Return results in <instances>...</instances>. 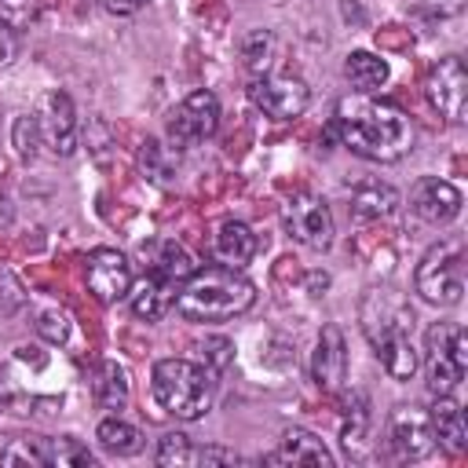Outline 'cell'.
<instances>
[{
    "mask_svg": "<svg viewBox=\"0 0 468 468\" xmlns=\"http://www.w3.org/2000/svg\"><path fill=\"white\" fill-rule=\"evenodd\" d=\"M256 303V285L238 267H194L176 292V311L186 322H230Z\"/></svg>",
    "mask_w": 468,
    "mask_h": 468,
    "instance_id": "2",
    "label": "cell"
},
{
    "mask_svg": "<svg viewBox=\"0 0 468 468\" xmlns=\"http://www.w3.org/2000/svg\"><path fill=\"white\" fill-rule=\"evenodd\" d=\"M95 439H99V446H102L106 453H113V457H135V453L143 450V431H139L135 424L121 420V417L99 420Z\"/></svg>",
    "mask_w": 468,
    "mask_h": 468,
    "instance_id": "24",
    "label": "cell"
},
{
    "mask_svg": "<svg viewBox=\"0 0 468 468\" xmlns=\"http://www.w3.org/2000/svg\"><path fill=\"white\" fill-rule=\"evenodd\" d=\"M15 51H18V33H15V29H7V26L0 22V62H7Z\"/></svg>",
    "mask_w": 468,
    "mask_h": 468,
    "instance_id": "36",
    "label": "cell"
},
{
    "mask_svg": "<svg viewBox=\"0 0 468 468\" xmlns=\"http://www.w3.org/2000/svg\"><path fill=\"white\" fill-rule=\"evenodd\" d=\"M311 377L322 391H340L347 380V340L340 325H322L318 340H314V355H311Z\"/></svg>",
    "mask_w": 468,
    "mask_h": 468,
    "instance_id": "14",
    "label": "cell"
},
{
    "mask_svg": "<svg viewBox=\"0 0 468 468\" xmlns=\"http://www.w3.org/2000/svg\"><path fill=\"white\" fill-rule=\"evenodd\" d=\"M249 99L256 110H263L267 117L274 121H292L307 110L311 102V91L300 77H282V73H263V77H252L249 84Z\"/></svg>",
    "mask_w": 468,
    "mask_h": 468,
    "instance_id": "8",
    "label": "cell"
},
{
    "mask_svg": "<svg viewBox=\"0 0 468 468\" xmlns=\"http://www.w3.org/2000/svg\"><path fill=\"white\" fill-rule=\"evenodd\" d=\"M154 461H157V464H165V468H186V464H197V446H190V439H186V435L168 431V435L157 442Z\"/></svg>",
    "mask_w": 468,
    "mask_h": 468,
    "instance_id": "28",
    "label": "cell"
},
{
    "mask_svg": "<svg viewBox=\"0 0 468 468\" xmlns=\"http://www.w3.org/2000/svg\"><path fill=\"white\" fill-rule=\"evenodd\" d=\"M410 212L420 219V223H431V227H442L450 219H457L461 212V190L446 179H420L413 190H410Z\"/></svg>",
    "mask_w": 468,
    "mask_h": 468,
    "instance_id": "15",
    "label": "cell"
},
{
    "mask_svg": "<svg viewBox=\"0 0 468 468\" xmlns=\"http://www.w3.org/2000/svg\"><path fill=\"white\" fill-rule=\"evenodd\" d=\"M11 143H15V150H18V157H22V161H33V157H37V150L44 146V135H40L37 113H22V117H15Z\"/></svg>",
    "mask_w": 468,
    "mask_h": 468,
    "instance_id": "31",
    "label": "cell"
},
{
    "mask_svg": "<svg viewBox=\"0 0 468 468\" xmlns=\"http://www.w3.org/2000/svg\"><path fill=\"white\" fill-rule=\"evenodd\" d=\"M37 333L48 340V344H66L69 340V318H66V311H44L40 318H37Z\"/></svg>",
    "mask_w": 468,
    "mask_h": 468,
    "instance_id": "32",
    "label": "cell"
},
{
    "mask_svg": "<svg viewBox=\"0 0 468 468\" xmlns=\"http://www.w3.org/2000/svg\"><path fill=\"white\" fill-rule=\"evenodd\" d=\"M219 128V99L212 91H190L172 113H168V139L176 146H197Z\"/></svg>",
    "mask_w": 468,
    "mask_h": 468,
    "instance_id": "7",
    "label": "cell"
},
{
    "mask_svg": "<svg viewBox=\"0 0 468 468\" xmlns=\"http://www.w3.org/2000/svg\"><path fill=\"white\" fill-rule=\"evenodd\" d=\"M0 464L11 468H48L51 464V439L29 435V439H15L0 450Z\"/></svg>",
    "mask_w": 468,
    "mask_h": 468,
    "instance_id": "26",
    "label": "cell"
},
{
    "mask_svg": "<svg viewBox=\"0 0 468 468\" xmlns=\"http://www.w3.org/2000/svg\"><path fill=\"white\" fill-rule=\"evenodd\" d=\"M395 205H399V190L388 186V183H377V179L355 186V194H351V212H355L358 219H380V216H391Z\"/></svg>",
    "mask_w": 468,
    "mask_h": 468,
    "instance_id": "23",
    "label": "cell"
},
{
    "mask_svg": "<svg viewBox=\"0 0 468 468\" xmlns=\"http://www.w3.org/2000/svg\"><path fill=\"white\" fill-rule=\"evenodd\" d=\"M84 278H88V289L95 292V300H102V303L124 300L132 292V263H128V256L117 252V249H106V245L88 252Z\"/></svg>",
    "mask_w": 468,
    "mask_h": 468,
    "instance_id": "10",
    "label": "cell"
},
{
    "mask_svg": "<svg viewBox=\"0 0 468 468\" xmlns=\"http://www.w3.org/2000/svg\"><path fill=\"white\" fill-rule=\"evenodd\" d=\"M150 388L157 406L179 420H201L216 395L212 369L190 358H161L150 373Z\"/></svg>",
    "mask_w": 468,
    "mask_h": 468,
    "instance_id": "3",
    "label": "cell"
},
{
    "mask_svg": "<svg viewBox=\"0 0 468 468\" xmlns=\"http://www.w3.org/2000/svg\"><path fill=\"white\" fill-rule=\"evenodd\" d=\"M428 102L446 117V121H464L468 110V69L457 55H446L435 62V69L428 73Z\"/></svg>",
    "mask_w": 468,
    "mask_h": 468,
    "instance_id": "9",
    "label": "cell"
},
{
    "mask_svg": "<svg viewBox=\"0 0 468 468\" xmlns=\"http://www.w3.org/2000/svg\"><path fill=\"white\" fill-rule=\"evenodd\" d=\"M413 289L420 292L424 303L453 307L464 296V241L461 238L435 241L413 271Z\"/></svg>",
    "mask_w": 468,
    "mask_h": 468,
    "instance_id": "4",
    "label": "cell"
},
{
    "mask_svg": "<svg viewBox=\"0 0 468 468\" xmlns=\"http://www.w3.org/2000/svg\"><path fill=\"white\" fill-rule=\"evenodd\" d=\"M150 0H106V11L110 15H135V11H143Z\"/></svg>",
    "mask_w": 468,
    "mask_h": 468,
    "instance_id": "37",
    "label": "cell"
},
{
    "mask_svg": "<svg viewBox=\"0 0 468 468\" xmlns=\"http://www.w3.org/2000/svg\"><path fill=\"white\" fill-rule=\"evenodd\" d=\"M424 369H428V391L431 395H450L464 369H468V333L461 325L439 322L428 329V347H424Z\"/></svg>",
    "mask_w": 468,
    "mask_h": 468,
    "instance_id": "5",
    "label": "cell"
},
{
    "mask_svg": "<svg viewBox=\"0 0 468 468\" xmlns=\"http://www.w3.org/2000/svg\"><path fill=\"white\" fill-rule=\"evenodd\" d=\"M388 439L395 446V453L402 461H420L435 450V431H431V420H428V410H417V406H399L388 420Z\"/></svg>",
    "mask_w": 468,
    "mask_h": 468,
    "instance_id": "12",
    "label": "cell"
},
{
    "mask_svg": "<svg viewBox=\"0 0 468 468\" xmlns=\"http://www.w3.org/2000/svg\"><path fill=\"white\" fill-rule=\"evenodd\" d=\"M176 292H179L176 282H168V278L157 274V271H146L143 282L128 292V296H132V314L143 318V322H157V318L176 303Z\"/></svg>",
    "mask_w": 468,
    "mask_h": 468,
    "instance_id": "17",
    "label": "cell"
},
{
    "mask_svg": "<svg viewBox=\"0 0 468 468\" xmlns=\"http://www.w3.org/2000/svg\"><path fill=\"white\" fill-rule=\"evenodd\" d=\"M44 15V0H0V22L15 33L37 26Z\"/></svg>",
    "mask_w": 468,
    "mask_h": 468,
    "instance_id": "30",
    "label": "cell"
},
{
    "mask_svg": "<svg viewBox=\"0 0 468 468\" xmlns=\"http://www.w3.org/2000/svg\"><path fill=\"white\" fill-rule=\"evenodd\" d=\"M201 351H205V369H212V373H219V369H227L230 366V351H234V344L227 340V336H208L205 344H201Z\"/></svg>",
    "mask_w": 468,
    "mask_h": 468,
    "instance_id": "33",
    "label": "cell"
},
{
    "mask_svg": "<svg viewBox=\"0 0 468 468\" xmlns=\"http://www.w3.org/2000/svg\"><path fill=\"white\" fill-rule=\"evenodd\" d=\"M420 11L431 18H450L464 11V0H420Z\"/></svg>",
    "mask_w": 468,
    "mask_h": 468,
    "instance_id": "34",
    "label": "cell"
},
{
    "mask_svg": "<svg viewBox=\"0 0 468 468\" xmlns=\"http://www.w3.org/2000/svg\"><path fill=\"white\" fill-rule=\"evenodd\" d=\"M146 271H157V274H165L168 282L183 285V282L194 274V260H190V252H186L183 245H176V241H157V245L150 249Z\"/></svg>",
    "mask_w": 468,
    "mask_h": 468,
    "instance_id": "25",
    "label": "cell"
},
{
    "mask_svg": "<svg viewBox=\"0 0 468 468\" xmlns=\"http://www.w3.org/2000/svg\"><path fill=\"white\" fill-rule=\"evenodd\" d=\"M267 464H318V468H329L333 464V453H329V446L314 431L289 428L278 439V450L267 453Z\"/></svg>",
    "mask_w": 468,
    "mask_h": 468,
    "instance_id": "16",
    "label": "cell"
},
{
    "mask_svg": "<svg viewBox=\"0 0 468 468\" xmlns=\"http://www.w3.org/2000/svg\"><path fill=\"white\" fill-rule=\"evenodd\" d=\"M428 420H431V431H435V442H442L446 450L461 453L468 446V424H464V413L461 406L450 399V395H435L431 410H428Z\"/></svg>",
    "mask_w": 468,
    "mask_h": 468,
    "instance_id": "19",
    "label": "cell"
},
{
    "mask_svg": "<svg viewBox=\"0 0 468 468\" xmlns=\"http://www.w3.org/2000/svg\"><path fill=\"white\" fill-rule=\"evenodd\" d=\"M373 351H377V358H380V366H384V373L391 380H410L417 373V366H420V355H417L410 333L380 336V340H373Z\"/></svg>",
    "mask_w": 468,
    "mask_h": 468,
    "instance_id": "20",
    "label": "cell"
},
{
    "mask_svg": "<svg viewBox=\"0 0 468 468\" xmlns=\"http://www.w3.org/2000/svg\"><path fill=\"white\" fill-rule=\"evenodd\" d=\"M37 124H40L44 146H51L58 157H69L77 150V110H73V99L66 91H48L44 95Z\"/></svg>",
    "mask_w": 468,
    "mask_h": 468,
    "instance_id": "13",
    "label": "cell"
},
{
    "mask_svg": "<svg viewBox=\"0 0 468 468\" xmlns=\"http://www.w3.org/2000/svg\"><path fill=\"white\" fill-rule=\"evenodd\" d=\"M51 464H58V468H91L95 453L80 439L58 435V439H51Z\"/></svg>",
    "mask_w": 468,
    "mask_h": 468,
    "instance_id": "29",
    "label": "cell"
},
{
    "mask_svg": "<svg viewBox=\"0 0 468 468\" xmlns=\"http://www.w3.org/2000/svg\"><path fill=\"white\" fill-rule=\"evenodd\" d=\"M344 77L351 80L355 91L373 95V91L388 80V62H384L380 55H373V51H351V55L344 58Z\"/></svg>",
    "mask_w": 468,
    "mask_h": 468,
    "instance_id": "22",
    "label": "cell"
},
{
    "mask_svg": "<svg viewBox=\"0 0 468 468\" xmlns=\"http://www.w3.org/2000/svg\"><path fill=\"white\" fill-rule=\"evenodd\" d=\"M91 399L110 413H121L128 406V377L117 362H99L91 369Z\"/></svg>",
    "mask_w": 468,
    "mask_h": 468,
    "instance_id": "21",
    "label": "cell"
},
{
    "mask_svg": "<svg viewBox=\"0 0 468 468\" xmlns=\"http://www.w3.org/2000/svg\"><path fill=\"white\" fill-rule=\"evenodd\" d=\"M212 249H216V260H219L223 267H238V271H241V267L256 256V234H252V227L241 223V219H223L219 230H216Z\"/></svg>",
    "mask_w": 468,
    "mask_h": 468,
    "instance_id": "18",
    "label": "cell"
},
{
    "mask_svg": "<svg viewBox=\"0 0 468 468\" xmlns=\"http://www.w3.org/2000/svg\"><path fill=\"white\" fill-rule=\"evenodd\" d=\"M238 453L223 446H197V464H234Z\"/></svg>",
    "mask_w": 468,
    "mask_h": 468,
    "instance_id": "35",
    "label": "cell"
},
{
    "mask_svg": "<svg viewBox=\"0 0 468 468\" xmlns=\"http://www.w3.org/2000/svg\"><path fill=\"white\" fill-rule=\"evenodd\" d=\"M282 223L292 241L322 252L333 245V212L318 194H292L282 208Z\"/></svg>",
    "mask_w": 468,
    "mask_h": 468,
    "instance_id": "6",
    "label": "cell"
},
{
    "mask_svg": "<svg viewBox=\"0 0 468 468\" xmlns=\"http://www.w3.org/2000/svg\"><path fill=\"white\" fill-rule=\"evenodd\" d=\"M333 135L366 161H399L413 150V121L395 106L373 95H347L333 110Z\"/></svg>",
    "mask_w": 468,
    "mask_h": 468,
    "instance_id": "1",
    "label": "cell"
},
{
    "mask_svg": "<svg viewBox=\"0 0 468 468\" xmlns=\"http://www.w3.org/2000/svg\"><path fill=\"white\" fill-rule=\"evenodd\" d=\"M274 33H267V29H256V33H249L245 40H241V58H245V69L249 73H256V77H263L267 69H271V62H274Z\"/></svg>",
    "mask_w": 468,
    "mask_h": 468,
    "instance_id": "27",
    "label": "cell"
},
{
    "mask_svg": "<svg viewBox=\"0 0 468 468\" xmlns=\"http://www.w3.org/2000/svg\"><path fill=\"white\" fill-rule=\"evenodd\" d=\"M362 333L366 340H380L391 333H413V311L395 289H369L362 300Z\"/></svg>",
    "mask_w": 468,
    "mask_h": 468,
    "instance_id": "11",
    "label": "cell"
}]
</instances>
